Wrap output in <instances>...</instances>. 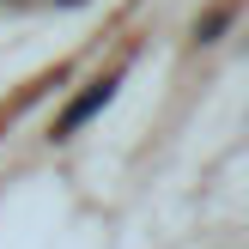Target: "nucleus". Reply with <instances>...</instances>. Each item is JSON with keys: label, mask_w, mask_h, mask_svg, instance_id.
Segmentation results:
<instances>
[{"label": "nucleus", "mask_w": 249, "mask_h": 249, "mask_svg": "<svg viewBox=\"0 0 249 249\" xmlns=\"http://www.w3.org/2000/svg\"><path fill=\"white\" fill-rule=\"evenodd\" d=\"M109 97H116V79H97V85H91V91H85V97H73V104L61 109V122H55V134H61V140H67L73 128H85V122H91L97 109L109 104Z\"/></svg>", "instance_id": "1"}]
</instances>
